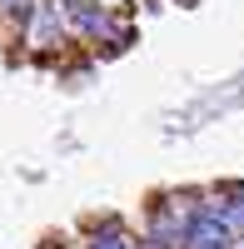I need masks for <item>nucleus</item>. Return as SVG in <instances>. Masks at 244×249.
Masks as SVG:
<instances>
[{
	"instance_id": "f03ea898",
	"label": "nucleus",
	"mask_w": 244,
	"mask_h": 249,
	"mask_svg": "<svg viewBox=\"0 0 244 249\" xmlns=\"http://www.w3.org/2000/svg\"><path fill=\"white\" fill-rule=\"evenodd\" d=\"M60 15H65V25H75L80 35H110V15L95 5V0H60Z\"/></svg>"
},
{
	"instance_id": "f257e3e1",
	"label": "nucleus",
	"mask_w": 244,
	"mask_h": 249,
	"mask_svg": "<svg viewBox=\"0 0 244 249\" xmlns=\"http://www.w3.org/2000/svg\"><path fill=\"white\" fill-rule=\"evenodd\" d=\"M185 249H229V230L214 219V210H199L185 219V230H179Z\"/></svg>"
},
{
	"instance_id": "0eeeda50",
	"label": "nucleus",
	"mask_w": 244,
	"mask_h": 249,
	"mask_svg": "<svg viewBox=\"0 0 244 249\" xmlns=\"http://www.w3.org/2000/svg\"><path fill=\"white\" fill-rule=\"evenodd\" d=\"M179 5H199V0H179Z\"/></svg>"
},
{
	"instance_id": "39448f33",
	"label": "nucleus",
	"mask_w": 244,
	"mask_h": 249,
	"mask_svg": "<svg viewBox=\"0 0 244 249\" xmlns=\"http://www.w3.org/2000/svg\"><path fill=\"white\" fill-rule=\"evenodd\" d=\"M55 30H60V20L45 10V15H35V45H55Z\"/></svg>"
},
{
	"instance_id": "20e7f679",
	"label": "nucleus",
	"mask_w": 244,
	"mask_h": 249,
	"mask_svg": "<svg viewBox=\"0 0 244 249\" xmlns=\"http://www.w3.org/2000/svg\"><path fill=\"white\" fill-rule=\"evenodd\" d=\"M90 249H135V239H130L125 230H105V234L90 239Z\"/></svg>"
},
{
	"instance_id": "7ed1b4c3",
	"label": "nucleus",
	"mask_w": 244,
	"mask_h": 249,
	"mask_svg": "<svg viewBox=\"0 0 244 249\" xmlns=\"http://www.w3.org/2000/svg\"><path fill=\"white\" fill-rule=\"evenodd\" d=\"M214 219L225 224L229 234H234V230H244V184H229V190H225V199H219Z\"/></svg>"
},
{
	"instance_id": "423d86ee",
	"label": "nucleus",
	"mask_w": 244,
	"mask_h": 249,
	"mask_svg": "<svg viewBox=\"0 0 244 249\" xmlns=\"http://www.w3.org/2000/svg\"><path fill=\"white\" fill-rule=\"evenodd\" d=\"M0 5H5V10H25L30 0H0Z\"/></svg>"
}]
</instances>
